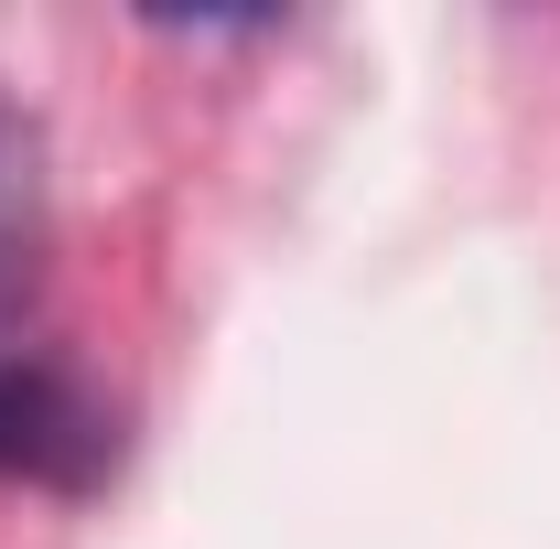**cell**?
Returning a JSON list of instances; mask_svg holds the SVG:
<instances>
[{
	"mask_svg": "<svg viewBox=\"0 0 560 549\" xmlns=\"http://www.w3.org/2000/svg\"><path fill=\"white\" fill-rule=\"evenodd\" d=\"M119 464V410L75 377L66 355H0V475L44 484V495H86Z\"/></svg>",
	"mask_w": 560,
	"mask_h": 549,
	"instance_id": "1",
	"label": "cell"
},
{
	"mask_svg": "<svg viewBox=\"0 0 560 549\" xmlns=\"http://www.w3.org/2000/svg\"><path fill=\"white\" fill-rule=\"evenodd\" d=\"M44 280H55V140L0 86V355H22Z\"/></svg>",
	"mask_w": 560,
	"mask_h": 549,
	"instance_id": "2",
	"label": "cell"
}]
</instances>
